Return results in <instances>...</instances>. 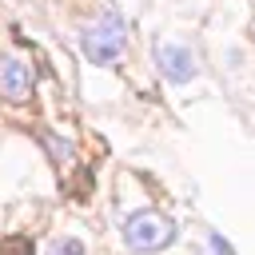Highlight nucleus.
Returning a JSON list of instances; mask_svg holds the SVG:
<instances>
[{
  "label": "nucleus",
  "instance_id": "5",
  "mask_svg": "<svg viewBox=\"0 0 255 255\" xmlns=\"http://www.w3.org/2000/svg\"><path fill=\"white\" fill-rule=\"evenodd\" d=\"M48 255H88V251H84V243H80V239H72V235H68V239H56V243L48 247Z\"/></svg>",
  "mask_w": 255,
  "mask_h": 255
},
{
  "label": "nucleus",
  "instance_id": "1",
  "mask_svg": "<svg viewBox=\"0 0 255 255\" xmlns=\"http://www.w3.org/2000/svg\"><path fill=\"white\" fill-rule=\"evenodd\" d=\"M80 48H84V56L92 64H116L124 56V48H128V24H124V16L120 12H104L100 20L84 24Z\"/></svg>",
  "mask_w": 255,
  "mask_h": 255
},
{
  "label": "nucleus",
  "instance_id": "4",
  "mask_svg": "<svg viewBox=\"0 0 255 255\" xmlns=\"http://www.w3.org/2000/svg\"><path fill=\"white\" fill-rule=\"evenodd\" d=\"M28 92H32V68L16 56H4L0 60V96L20 104V100H28Z\"/></svg>",
  "mask_w": 255,
  "mask_h": 255
},
{
  "label": "nucleus",
  "instance_id": "7",
  "mask_svg": "<svg viewBox=\"0 0 255 255\" xmlns=\"http://www.w3.org/2000/svg\"><path fill=\"white\" fill-rule=\"evenodd\" d=\"M207 243H211V255H235V251H231V243H227L223 235H215V231L207 235Z\"/></svg>",
  "mask_w": 255,
  "mask_h": 255
},
{
  "label": "nucleus",
  "instance_id": "6",
  "mask_svg": "<svg viewBox=\"0 0 255 255\" xmlns=\"http://www.w3.org/2000/svg\"><path fill=\"white\" fill-rule=\"evenodd\" d=\"M0 255H32V243L24 235H12V239L0 243Z\"/></svg>",
  "mask_w": 255,
  "mask_h": 255
},
{
  "label": "nucleus",
  "instance_id": "3",
  "mask_svg": "<svg viewBox=\"0 0 255 255\" xmlns=\"http://www.w3.org/2000/svg\"><path fill=\"white\" fill-rule=\"evenodd\" d=\"M155 64H159V72H163L171 84H187V80L199 76L195 56H191L187 48H179V44H159V48H155Z\"/></svg>",
  "mask_w": 255,
  "mask_h": 255
},
{
  "label": "nucleus",
  "instance_id": "2",
  "mask_svg": "<svg viewBox=\"0 0 255 255\" xmlns=\"http://www.w3.org/2000/svg\"><path fill=\"white\" fill-rule=\"evenodd\" d=\"M175 239V223L163 215V211H135V215H128L124 219V243L131 247V251H139V255H151V251H159V247H167Z\"/></svg>",
  "mask_w": 255,
  "mask_h": 255
}]
</instances>
